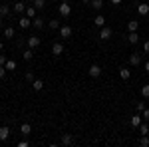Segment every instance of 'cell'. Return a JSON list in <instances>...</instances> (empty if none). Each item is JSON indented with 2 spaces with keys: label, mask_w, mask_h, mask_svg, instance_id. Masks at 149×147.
<instances>
[{
  "label": "cell",
  "mask_w": 149,
  "mask_h": 147,
  "mask_svg": "<svg viewBox=\"0 0 149 147\" xmlns=\"http://www.w3.org/2000/svg\"><path fill=\"white\" fill-rule=\"evenodd\" d=\"M58 12H60V16H62V18H68L70 14H72V6H70V2H60Z\"/></svg>",
  "instance_id": "1"
},
{
  "label": "cell",
  "mask_w": 149,
  "mask_h": 147,
  "mask_svg": "<svg viewBox=\"0 0 149 147\" xmlns=\"http://www.w3.org/2000/svg\"><path fill=\"white\" fill-rule=\"evenodd\" d=\"M111 36H113V30H111V28H107V26H103V28H100V36H97V38H100L102 42H105V40H109Z\"/></svg>",
  "instance_id": "2"
},
{
  "label": "cell",
  "mask_w": 149,
  "mask_h": 147,
  "mask_svg": "<svg viewBox=\"0 0 149 147\" xmlns=\"http://www.w3.org/2000/svg\"><path fill=\"white\" fill-rule=\"evenodd\" d=\"M60 36H62L64 40H68L70 36H72V26H68V24H62V26H60Z\"/></svg>",
  "instance_id": "3"
},
{
  "label": "cell",
  "mask_w": 149,
  "mask_h": 147,
  "mask_svg": "<svg viewBox=\"0 0 149 147\" xmlns=\"http://www.w3.org/2000/svg\"><path fill=\"white\" fill-rule=\"evenodd\" d=\"M88 74H90L92 78H100V76H102V66L92 64V66H90V70H88Z\"/></svg>",
  "instance_id": "4"
},
{
  "label": "cell",
  "mask_w": 149,
  "mask_h": 147,
  "mask_svg": "<svg viewBox=\"0 0 149 147\" xmlns=\"http://www.w3.org/2000/svg\"><path fill=\"white\" fill-rule=\"evenodd\" d=\"M32 26H34L36 30H42V28L46 26V20H44L42 16H36V18H32Z\"/></svg>",
  "instance_id": "5"
},
{
  "label": "cell",
  "mask_w": 149,
  "mask_h": 147,
  "mask_svg": "<svg viewBox=\"0 0 149 147\" xmlns=\"http://www.w3.org/2000/svg\"><path fill=\"white\" fill-rule=\"evenodd\" d=\"M52 54H54V56H62V54H64V44H62V42H54V44H52Z\"/></svg>",
  "instance_id": "6"
},
{
  "label": "cell",
  "mask_w": 149,
  "mask_h": 147,
  "mask_svg": "<svg viewBox=\"0 0 149 147\" xmlns=\"http://www.w3.org/2000/svg\"><path fill=\"white\" fill-rule=\"evenodd\" d=\"M18 26H20L22 30H26V28H30V26H32V18H28V16H22V18L18 20Z\"/></svg>",
  "instance_id": "7"
},
{
  "label": "cell",
  "mask_w": 149,
  "mask_h": 147,
  "mask_svg": "<svg viewBox=\"0 0 149 147\" xmlns=\"http://www.w3.org/2000/svg\"><path fill=\"white\" fill-rule=\"evenodd\" d=\"M26 42H28V46L34 50V48H38V46H40V42H42V40H40L38 36H28V40H26Z\"/></svg>",
  "instance_id": "8"
},
{
  "label": "cell",
  "mask_w": 149,
  "mask_h": 147,
  "mask_svg": "<svg viewBox=\"0 0 149 147\" xmlns=\"http://www.w3.org/2000/svg\"><path fill=\"white\" fill-rule=\"evenodd\" d=\"M129 64H131L133 68H135V66H139V64H141V54H135V52H133V54L129 56Z\"/></svg>",
  "instance_id": "9"
},
{
  "label": "cell",
  "mask_w": 149,
  "mask_h": 147,
  "mask_svg": "<svg viewBox=\"0 0 149 147\" xmlns=\"http://www.w3.org/2000/svg\"><path fill=\"white\" fill-rule=\"evenodd\" d=\"M60 143H62V145H72V143H74V135H72V133H64L62 139H60Z\"/></svg>",
  "instance_id": "10"
},
{
  "label": "cell",
  "mask_w": 149,
  "mask_h": 147,
  "mask_svg": "<svg viewBox=\"0 0 149 147\" xmlns=\"http://www.w3.org/2000/svg\"><path fill=\"white\" fill-rule=\"evenodd\" d=\"M8 137H10V127H8V125L0 127V141H6Z\"/></svg>",
  "instance_id": "11"
},
{
  "label": "cell",
  "mask_w": 149,
  "mask_h": 147,
  "mask_svg": "<svg viewBox=\"0 0 149 147\" xmlns=\"http://www.w3.org/2000/svg\"><path fill=\"white\" fill-rule=\"evenodd\" d=\"M93 26H95V28H103V26H105V18H103V14H97V16L93 18Z\"/></svg>",
  "instance_id": "12"
},
{
  "label": "cell",
  "mask_w": 149,
  "mask_h": 147,
  "mask_svg": "<svg viewBox=\"0 0 149 147\" xmlns=\"http://www.w3.org/2000/svg\"><path fill=\"white\" fill-rule=\"evenodd\" d=\"M12 12H16V14H22V12H26V4H24V2H16V4L12 6Z\"/></svg>",
  "instance_id": "13"
},
{
  "label": "cell",
  "mask_w": 149,
  "mask_h": 147,
  "mask_svg": "<svg viewBox=\"0 0 149 147\" xmlns=\"http://www.w3.org/2000/svg\"><path fill=\"white\" fill-rule=\"evenodd\" d=\"M141 119H143V117H141V113H135V115L131 117V127H133V129H137L139 125H141Z\"/></svg>",
  "instance_id": "14"
},
{
  "label": "cell",
  "mask_w": 149,
  "mask_h": 147,
  "mask_svg": "<svg viewBox=\"0 0 149 147\" xmlns=\"http://www.w3.org/2000/svg\"><path fill=\"white\" fill-rule=\"evenodd\" d=\"M20 133H22L24 137L30 135V133H32V125L30 123H20Z\"/></svg>",
  "instance_id": "15"
},
{
  "label": "cell",
  "mask_w": 149,
  "mask_h": 147,
  "mask_svg": "<svg viewBox=\"0 0 149 147\" xmlns=\"http://www.w3.org/2000/svg\"><path fill=\"white\" fill-rule=\"evenodd\" d=\"M127 42L135 46V44L139 42V34H137V32H129V34H127Z\"/></svg>",
  "instance_id": "16"
},
{
  "label": "cell",
  "mask_w": 149,
  "mask_h": 147,
  "mask_svg": "<svg viewBox=\"0 0 149 147\" xmlns=\"http://www.w3.org/2000/svg\"><path fill=\"white\" fill-rule=\"evenodd\" d=\"M137 12L141 14V16H147V14H149V4H145V2H141V4L137 6Z\"/></svg>",
  "instance_id": "17"
},
{
  "label": "cell",
  "mask_w": 149,
  "mask_h": 147,
  "mask_svg": "<svg viewBox=\"0 0 149 147\" xmlns=\"http://www.w3.org/2000/svg\"><path fill=\"white\" fill-rule=\"evenodd\" d=\"M2 32H4V38H6V40L14 38V28H12V26H4V30H2Z\"/></svg>",
  "instance_id": "18"
},
{
  "label": "cell",
  "mask_w": 149,
  "mask_h": 147,
  "mask_svg": "<svg viewBox=\"0 0 149 147\" xmlns=\"http://www.w3.org/2000/svg\"><path fill=\"white\" fill-rule=\"evenodd\" d=\"M137 28H139L137 20H129V22H127V30H129V32H137Z\"/></svg>",
  "instance_id": "19"
},
{
  "label": "cell",
  "mask_w": 149,
  "mask_h": 147,
  "mask_svg": "<svg viewBox=\"0 0 149 147\" xmlns=\"http://www.w3.org/2000/svg\"><path fill=\"white\" fill-rule=\"evenodd\" d=\"M36 12H38L36 6H26V16L28 18H36Z\"/></svg>",
  "instance_id": "20"
},
{
  "label": "cell",
  "mask_w": 149,
  "mask_h": 147,
  "mask_svg": "<svg viewBox=\"0 0 149 147\" xmlns=\"http://www.w3.org/2000/svg\"><path fill=\"white\" fill-rule=\"evenodd\" d=\"M46 26L50 28V30H60V20H50V22H46Z\"/></svg>",
  "instance_id": "21"
},
{
  "label": "cell",
  "mask_w": 149,
  "mask_h": 147,
  "mask_svg": "<svg viewBox=\"0 0 149 147\" xmlns=\"http://www.w3.org/2000/svg\"><path fill=\"white\" fill-rule=\"evenodd\" d=\"M129 76H131L129 68H119V78L121 79H129Z\"/></svg>",
  "instance_id": "22"
},
{
  "label": "cell",
  "mask_w": 149,
  "mask_h": 147,
  "mask_svg": "<svg viewBox=\"0 0 149 147\" xmlns=\"http://www.w3.org/2000/svg\"><path fill=\"white\" fill-rule=\"evenodd\" d=\"M90 6H92L93 10H102V6H103V0H92V2H90Z\"/></svg>",
  "instance_id": "23"
},
{
  "label": "cell",
  "mask_w": 149,
  "mask_h": 147,
  "mask_svg": "<svg viewBox=\"0 0 149 147\" xmlns=\"http://www.w3.org/2000/svg\"><path fill=\"white\" fill-rule=\"evenodd\" d=\"M0 16H2V18H4V16L8 18V16H10V6H6V4H2V6H0Z\"/></svg>",
  "instance_id": "24"
},
{
  "label": "cell",
  "mask_w": 149,
  "mask_h": 147,
  "mask_svg": "<svg viewBox=\"0 0 149 147\" xmlns=\"http://www.w3.org/2000/svg\"><path fill=\"white\" fill-rule=\"evenodd\" d=\"M32 88H34L36 91L44 90V82H42V79H34V82H32Z\"/></svg>",
  "instance_id": "25"
},
{
  "label": "cell",
  "mask_w": 149,
  "mask_h": 147,
  "mask_svg": "<svg viewBox=\"0 0 149 147\" xmlns=\"http://www.w3.org/2000/svg\"><path fill=\"white\" fill-rule=\"evenodd\" d=\"M22 58L26 60V62H30V60L34 58V52H32V48H30V50H24V52H22Z\"/></svg>",
  "instance_id": "26"
},
{
  "label": "cell",
  "mask_w": 149,
  "mask_h": 147,
  "mask_svg": "<svg viewBox=\"0 0 149 147\" xmlns=\"http://www.w3.org/2000/svg\"><path fill=\"white\" fill-rule=\"evenodd\" d=\"M137 129H139V133H141V135H149V125L147 123H141Z\"/></svg>",
  "instance_id": "27"
},
{
  "label": "cell",
  "mask_w": 149,
  "mask_h": 147,
  "mask_svg": "<svg viewBox=\"0 0 149 147\" xmlns=\"http://www.w3.org/2000/svg\"><path fill=\"white\" fill-rule=\"evenodd\" d=\"M32 6H36L38 10H42V8H46V0H34Z\"/></svg>",
  "instance_id": "28"
},
{
  "label": "cell",
  "mask_w": 149,
  "mask_h": 147,
  "mask_svg": "<svg viewBox=\"0 0 149 147\" xmlns=\"http://www.w3.org/2000/svg\"><path fill=\"white\" fill-rule=\"evenodd\" d=\"M6 70H8V72L16 70V62H14V60H6Z\"/></svg>",
  "instance_id": "29"
},
{
  "label": "cell",
  "mask_w": 149,
  "mask_h": 147,
  "mask_svg": "<svg viewBox=\"0 0 149 147\" xmlns=\"http://www.w3.org/2000/svg\"><path fill=\"white\" fill-rule=\"evenodd\" d=\"M139 145L149 147V135H141V139H139Z\"/></svg>",
  "instance_id": "30"
},
{
  "label": "cell",
  "mask_w": 149,
  "mask_h": 147,
  "mask_svg": "<svg viewBox=\"0 0 149 147\" xmlns=\"http://www.w3.org/2000/svg\"><path fill=\"white\" fill-rule=\"evenodd\" d=\"M141 95H143L145 100L149 98V84H147V86H143V88H141Z\"/></svg>",
  "instance_id": "31"
},
{
  "label": "cell",
  "mask_w": 149,
  "mask_h": 147,
  "mask_svg": "<svg viewBox=\"0 0 149 147\" xmlns=\"http://www.w3.org/2000/svg\"><path fill=\"white\" fill-rule=\"evenodd\" d=\"M135 109H137V113H141L143 109H145V102H137L135 103Z\"/></svg>",
  "instance_id": "32"
},
{
  "label": "cell",
  "mask_w": 149,
  "mask_h": 147,
  "mask_svg": "<svg viewBox=\"0 0 149 147\" xmlns=\"http://www.w3.org/2000/svg\"><path fill=\"white\" fill-rule=\"evenodd\" d=\"M34 72H26V82H30V84H32V82H34Z\"/></svg>",
  "instance_id": "33"
},
{
  "label": "cell",
  "mask_w": 149,
  "mask_h": 147,
  "mask_svg": "<svg viewBox=\"0 0 149 147\" xmlns=\"http://www.w3.org/2000/svg\"><path fill=\"white\" fill-rule=\"evenodd\" d=\"M141 117H143L145 121H149V107H145V109L141 111Z\"/></svg>",
  "instance_id": "34"
},
{
  "label": "cell",
  "mask_w": 149,
  "mask_h": 147,
  "mask_svg": "<svg viewBox=\"0 0 149 147\" xmlns=\"http://www.w3.org/2000/svg\"><path fill=\"white\" fill-rule=\"evenodd\" d=\"M6 72H8V70H6V66H0V79L6 78Z\"/></svg>",
  "instance_id": "35"
},
{
  "label": "cell",
  "mask_w": 149,
  "mask_h": 147,
  "mask_svg": "<svg viewBox=\"0 0 149 147\" xmlns=\"http://www.w3.org/2000/svg\"><path fill=\"white\" fill-rule=\"evenodd\" d=\"M0 66H6V56L4 54H0Z\"/></svg>",
  "instance_id": "36"
},
{
  "label": "cell",
  "mask_w": 149,
  "mask_h": 147,
  "mask_svg": "<svg viewBox=\"0 0 149 147\" xmlns=\"http://www.w3.org/2000/svg\"><path fill=\"white\" fill-rule=\"evenodd\" d=\"M143 52H147V54H149V40L145 42V44H143Z\"/></svg>",
  "instance_id": "37"
},
{
  "label": "cell",
  "mask_w": 149,
  "mask_h": 147,
  "mask_svg": "<svg viewBox=\"0 0 149 147\" xmlns=\"http://www.w3.org/2000/svg\"><path fill=\"white\" fill-rule=\"evenodd\" d=\"M109 2H111V4H113V6H119V4H121V2H123V0H109Z\"/></svg>",
  "instance_id": "38"
},
{
  "label": "cell",
  "mask_w": 149,
  "mask_h": 147,
  "mask_svg": "<svg viewBox=\"0 0 149 147\" xmlns=\"http://www.w3.org/2000/svg\"><path fill=\"white\" fill-rule=\"evenodd\" d=\"M18 147H28V141H24V139H22V141L18 143Z\"/></svg>",
  "instance_id": "39"
},
{
  "label": "cell",
  "mask_w": 149,
  "mask_h": 147,
  "mask_svg": "<svg viewBox=\"0 0 149 147\" xmlns=\"http://www.w3.org/2000/svg\"><path fill=\"white\" fill-rule=\"evenodd\" d=\"M145 72H149V60L145 62Z\"/></svg>",
  "instance_id": "40"
},
{
  "label": "cell",
  "mask_w": 149,
  "mask_h": 147,
  "mask_svg": "<svg viewBox=\"0 0 149 147\" xmlns=\"http://www.w3.org/2000/svg\"><path fill=\"white\" fill-rule=\"evenodd\" d=\"M81 2H84V4H90V2H92V0H81Z\"/></svg>",
  "instance_id": "41"
},
{
  "label": "cell",
  "mask_w": 149,
  "mask_h": 147,
  "mask_svg": "<svg viewBox=\"0 0 149 147\" xmlns=\"http://www.w3.org/2000/svg\"><path fill=\"white\" fill-rule=\"evenodd\" d=\"M2 46H4V44H2V42H0V50H2Z\"/></svg>",
  "instance_id": "42"
},
{
  "label": "cell",
  "mask_w": 149,
  "mask_h": 147,
  "mask_svg": "<svg viewBox=\"0 0 149 147\" xmlns=\"http://www.w3.org/2000/svg\"><path fill=\"white\" fill-rule=\"evenodd\" d=\"M0 18H2V16H0ZM0 26H2V20H0Z\"/></svg>",
  "instance_id": "43"
},
{
  "label": "cell",
  "mask_w": 149,
  "mask_h": 147,
  "mask_svg": "<svg viewBox=\"0 0 149 147\" xmlns=\"http://www.w3.org/2000/svg\"><path fill=\"white\" fill-rule=\"evenodd\" d=\"M30 2H34V0H30Z\"/></svg>",
  "instance_id": "44"
}]
</instances>
